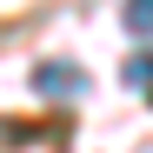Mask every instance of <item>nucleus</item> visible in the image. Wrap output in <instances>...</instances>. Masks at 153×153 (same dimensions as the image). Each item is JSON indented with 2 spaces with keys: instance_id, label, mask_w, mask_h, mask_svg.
I'll return each mask as SVG.
<instances>
[{
  "instance_id": "nucleus-1",
  "label": "nucleus",
  "mask_w": 153,
  "mask_h": 153,
  "mask_svg": "<svg viewBox=\"0 0 153 153\" xmlns=\"http://www.w3.org/2000/svg\"><path fill=\"white\" fill-rule=\"evenodd\" d=\"M40 93H80V67H67V60L40 67Z\"/></svg>"
},
{
  "instance_id": "nucleus-2",
  "label": "nucleus",
  "mask_w": 153,
  "mask_h": 153,
  "mask_svg": "<svg viewBox=\"0 0 153 153\" xmlns=\"http://www.w3.org/2000/svg\"><path fill=\"white\" fill-rule=\"evenodd\" d=\"M126 87L153 100V53H133V60H126Z\"/></svg>"
},
{
  "instance_id": "nucleus-3",
  "label": "nucleus",
  "mask_w": 153,
  "mask_h": 153,
  "mask_svg": "<svg viewBox=\"0 0 153 153\" xmlns=\"http://www.w3.org/2000/svg\"><path fill=\"white\" fill-rule=\"evenodd\" d=\"M126 27L140 40H153V0H126Z\"/></svg>"
}]
</instances>
